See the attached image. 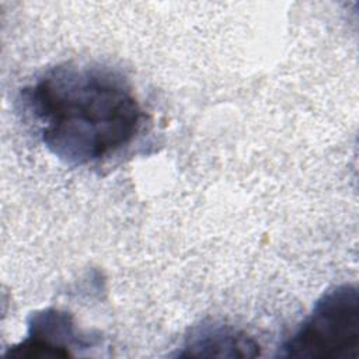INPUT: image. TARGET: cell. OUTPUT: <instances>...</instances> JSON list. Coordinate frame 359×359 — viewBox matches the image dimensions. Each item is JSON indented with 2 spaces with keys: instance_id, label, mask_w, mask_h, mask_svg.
I'll return each instance as SVG.
<instances>
[{
  "instance_id": "1",
  "label": "cell",
  "mask_w": 359,
  "mask_h": 359,
  "mask_svg": "<svg viewBox=\"0 0 359 359\" xmlns=\"http://www.w3.org/2000/svg\"><path fill=\"white\" fill-rule=\"evenodd\" d=\"M18 101L45 149L72 167L118 154L146 119L130 83L100 63L56 65L24 87Z\"/></svg>"
},
{
  "instance_id": "2",
  "label": "cell",
  "mask_w": 359,
  "mask_h": 359,
  "mask_svg": "<svg viewBox=\"0 0 359 359\" xmlns=\"http://www.w3.org/2000/svg\"><path fill=\"white\" fill-rule=\"evenodd\" d=\"M359 292L356 285L328 289L282 345L287 358H358Z\"/></svg>"
},
{
  "instance_id": "3",
  "label": "cell",
  "mask_w": 359,
  "mask_h": 359,
  "mask_svg": "<svg viewBox=\"0 0 359 359\" xmlns=\"http://www.w3.org/2000/svg\"><path fill=\"white\" fill-rule=\"evenodd\" d=\"M93 342L77 331L69 313L57 309L35 311L28 320L27 337L7 349L6 358H67L73 349H86Z\"/></svg>"
},
{
  "instance_id": "4",
  "label": "cell",
  "mask_w": 359,
  "mask_h": 359,
  "mask_svg": "<svg viewBox=\"0 0 359 359\" xmlns=\"http://www.w3.org/2000/svg\"><path fill=\"white\" fill-rule=\"evenodd\" d=\"M259 345L245 332L217 321H202L185 337L178 356L252 358Z\"/></svg>"
}]
</instances>
